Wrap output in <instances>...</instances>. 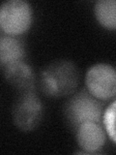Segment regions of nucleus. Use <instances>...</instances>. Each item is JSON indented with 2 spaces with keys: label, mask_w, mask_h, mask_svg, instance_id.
Wrapping results in <instances>:
<instances>
[{
  "label": "nucleus",
  "mask_w": 116,
  "mask_h": 155,
  "mask_svg": "<svg viewBox=\"0 0 116 155\" xmlns=\"http://www.w3.org/2000/svg\"><path fill=\"white\" fill-rule=\"evenodd\" d=\"M87 90L99 100H108L116 93L115 69L108 64L99 63L89 68L86 73Z\"/></svg>",
  "instance_id": "39448f33"
},
{
  "label": "nucleus",
  "mask_w": 116,
  "mask_h": 155,
  "mask_svg": "<svg viewBox=\"0 0 116 155\" xmlns=\"http://www.w3.org/2000/svg\"><path fill=\"white\" fill-rule=\"evenodd\" d=\"M104 123L105 126V129L108 131V136L112 142H115V127H114V120H115V103L113 102L103 115Z\"/></svg>",
  "instance_id": "9d476101"
},
{
  "label": "nucleus",
  "mask_w": 116,
  "mask_h": 155,
  "mask_svg": "<svg viewBox=\"0 0 116 155\" xmlns=\"http://www.w3.org/2000/svg\"><path fill=\"white\" fill-rule=\"evenodd\" d=\"M32 17L30 4L24 0H8L0 5V28L8 35L26 32L31 26Z\"/></svg>",
  "instance_id": "f03ea898"
},
{
  "label": "nucleus",
  "mask_w": 116,
  "mask_h": 155,
  "mask_svg": "<svg viewBox=\"0 0 116 155\" xmlns=\"http://www.w3.org/2000/svg\"><path fill=\"white\" fill-rule=\"evenodd\" d=\"M76 140L84 151L93 153L104 147L106 137L99 123L85 121L77 126Z\"/></svg>",
  "instance_id": "0eeeda50"
},
{
  "label": "nucleus",
  "mask_w": 116,
  "mask_h": 155,
  "mask_svg": "<svg viewBox=\"0 0 116 155\" xmlns=\"http://www.w3.org/2000/svg\"><path fill=\"white\" fill-rule=\"evenodd\" d=\"M95 15L98 21L108 29L116 27L115 0H99L95 4Z\"/></svg>",
  "instance_id": "1a4fd4ad"
},
{
  "label": "nucleus",
  "mask_w": 116,
  "mask_h": 155,
  "mask_svg": "<svg viewBox=\"0 0 116 155\" xmlns=\"http://www.w3.org/2000/svg\"><path fill=\"white\" fill-rule=\"evenodd\" d=\"M25 56L22 42L16 36L1 34L0 35V67L7 65L16 61H21Z\"/></svg>",
  "instance_id": "6e6552de"
},
{
  "label": "nucleus",
  "mask_w": 116,
  "mask_h": 155,
  "mask_svg": "<svg viewBox=\"0 0 116 155\" xmlns=\"http://www.w3.org/2000/svg\"><path fill=\"white\" fill-rule=\"evenodd\" d=\"M65 114L68 120L75 127L85 121L100 124L104 115V104L90 94L87 89L81 90L68 102Z\"/></svg>",
  "instance_id": "7ed1b4c3"
},
{
  "label": "nucleus",
  "mask_w": 116,
  "mask_h": 155,
  "mask_svg": "<svg viewBox=\"0 0 116 155\" xmlns=\"http://www.w3.org/2000/svg\"><path fill=\"white\" fill-rule=\"evenodd\" d=\"M41 90L47 96L63 97L72 94L79 84V71L69 60H56L42 70L39 79Z\"/></svg>",
  "instance_id": "f257e3e1"
},
{
  "label": "nucleus",
  "mask_w": 116,
  "mask_h": 155,
  "mask_svg": "<svg viewBox=\"0 0 116 155\" xmlns=\"http://www.w3.org/2000/svg\"><path fill=\"white\" fill-rule=\"evenodd\" d=\"M44 107L33 91L22 92L13 108L14 122L22 131H31L41 123Z\"/></svg>",
  "instance_id": "20e7f679"
},
{
  "label": "nucleus",
  "mask_w": 116,
  "mask_h": 155,
  "mask_svg": "<svg viewBox=\"0 0 116 155\" xmlns=\"http://www.w3.org/2000/svg\"><path fill=\"white\" fill-rule=\"evenodd\" d=\"M4 77L12 86L22 92L33 91L36 77L32 68L25 62L16 61L4 67Z\"/></svg>",
  "instance_id": "423d86ee"
}]
</instances>
